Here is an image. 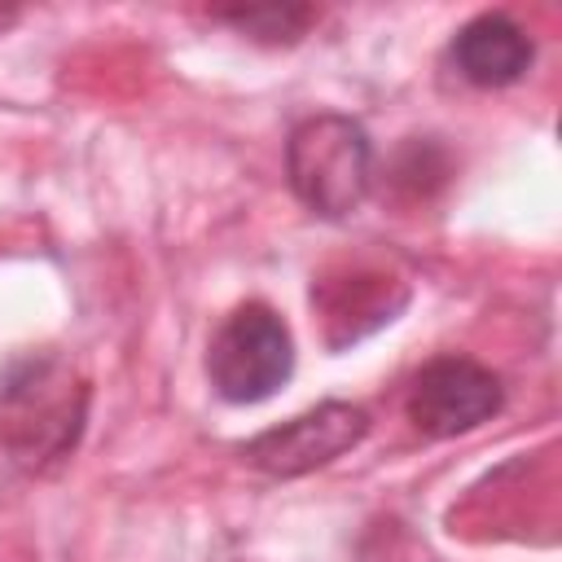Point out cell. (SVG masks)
Masks as SVG:
<instances>
[{
    "label": "cell",
    "mask_w": 562,
    "mask_h": 562,
    "mask_svg": "<svg viewBox=\"0 0 562 562\" xmlns=\"http://www.w3.org/2000/svg\"><path fill=\"white\" fill-rule=\"evenodd\" d=\"M285 171L303 206L342 220L369 193V136L347 114H312L290 132Z\"/></svg>",
    "instance_id": "cell-1"
},
{
    "label": "cell",
    "mask_w": 562,
    "mask_h": 562,
    "mask_svg": "<svg viewBox=\"0 0 562 562\" xmlns=\"http://www.w3.org/2000/svg\"><path fill=\"white\" fill-rule=\"evenodd\" d=\"M206 373L220 400L259 404L294 373V338L268 303H241L206 351Z\"/></svg>",
    "instance_id": "cell-2"
},
{
    "label": "cell",
    "mask_w": 562,
    "mask_h": 562,
    "mask_svg": "<svg viewBox=\"0 0 562 562\" xmlns=\"http://www.w3.org/2000/svg\"><path fill=\"white\" fill-rule=\"evenodd\" d=\"M369 430V413L356 408V404H342V400H325L263 435H255L241 457L272 474V479H299V474H312L329 461H338L342 452H351Z\"/></svg>",
    "instance_id": "cell-3"
},
{
    "label": "cell",
    "mask_w": 562,
    "mask_h": 562,
    "mask_svg": "<svg viewBox=\"0 0 562 562\" xmlns=\"http://www.w3.org/2000/svg\"><path fill=\"white\" fill-rule=\"evenodd\" d=\"M501 378L465 356L430 360L408 386V422L430 439H452L501 413Z\"/></svg>",
    "instance_id": "cell-4"
},
{
    "label": "cell",
    "mask_w": 562,
    "mask_h": 562,
    "mask_svg": "<svg viewBox=\"0 0 562 562\" xmlns=\"http://www.w3.org/2000/svg\"><path fill=\"white\" fill-rule=\"evenodd\" d=\"M531 57H536L531 35L505 13H479L452 40V61L461 79H470L474 88L518 83L531 70Z\"/></svg>",
    "instance_id": "cell-5"
},
{
    "label": "cell",
    "mask_w": 562,
    "mask_h": 562,
    "mask_svg": "<svg viewBox=\"0 0 562 562\" xmlns=\"http://www.w3.org/2000/svg\"><path fill=\"white\" fill-rule=\"evenodd\" d=\"M224 22L241 26L246 35L263 40V44H290L303 35V26L316 18L312 9H299V4H246V9H224L220 13Z\"/></svg>",
    "instance_id": "cell-6"
}]
</instances>
